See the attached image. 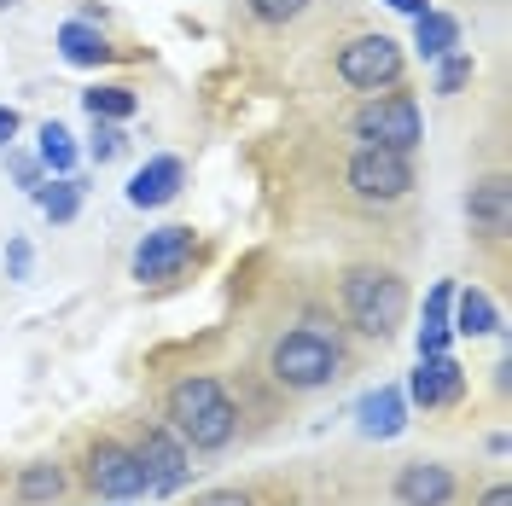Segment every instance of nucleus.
Wrapping results in <instances>:
<instances>
[{"instance_id": "nucleus-24", "label": "nucleus", "mask_w": 512, "mask_h": 506, "mask_svg": "<svg viewBox=\"0 0 512 506\" xmlns=\"http://www.w3.org/2000/svg\"><path fill=\"white\" fill-rule=\"evenodd\" d=\"M123 146H128L123 128H117V123H99V117H94V134H88V158H94V163H111V158H123Z\"/></svg>"}, {"instance_id": "nucleus-9", "label": "nucleus", "mask_w": 512, "mask_h": 506, "mask_svg": "<svg viewBox=\"0 0 512 506\" xmlns=\"http://www.w3.org/2000/svg\"><path fill=\"white\" fill-rule=\"evenodd\" d=\"M192 251H198L192 227H158V233H146V239L134 245V280H140V285L181 280V274H187V262H192Z\"/></svg>"}, {"instance_id": "nucleus-19", "label": "nucleus", "mask_w": 512, "mask_h": 506, "mask_svg": "<svg viewBox=\"0 0 512 506\" xmlns=\"http://www.w3.org/2000/svg\"><path fill=\"white\" fill-rule=\"evenodd\" d=\"M82 105H88V117H99V123H128V117L140 111L134 88H123V82H99V88H88Z\"/></svg>"}, {"instance_id": "nucleus-8", "label": "nucleus", "mask_w": 512, "mask_h": 506, "mask_svg": "<svg viewBox=\"0 0 512 506\" xmlns=\"http://www.w3.org/2000/svg\"><path fill=\"white\" fill-rule=\"evenodd\" d=\"M128 448H134V460H140V472H146V489L175 495V489L187 483V443H181L169 425H140Z\"/></svg>"}, {"instance_id": "nucleus-15", "label": "nucleus", "mask_w": 512, "mask_h": 506, "mask_svg": "<svg viewBox=\"0 0 512 506\" xmlns=\"http://www.w3.org/2000/svg\"><path fill=\"white\" fill-rule=\"evenodd\" d=\"M355 419H361V437L390 443V437H402V425H408V396H402L396 384H379V390H367V396H361Z\"/></svg>"}, {"instance_id": "nucleus-3", "label": "nucleus", "mask_w": 512, "mask_h": 506, "mask_svg": "<svg viewBox=\"0 0 512 506\" xmlns=\"http://www.w3.org/2000/svg\"><path fill=\"white\" fill-rule=\"evenodd\" d=\"M338 309L350 320V332L390 344L408 320V280L384 262H350L338 274Z\"/></svg>"}, {"instance_id": "nucleus-7", "label": "nucleus", "mask_w": 512, "mask_h": 506, "mask_svg": "<svg viewBox=\"0 0 512 506\" xmlns=\"http://www.w3.org/2000/svg\"><path fill=\"white\" fill-rule=\"evenodd\" d=\"M82 489L99 501H134L146 495V472L134 460V448L117 437H88L82 443Z\"/></svg>"}, {"instance_id": "nucleus-13", "label": "nucleus", "mask_w": 512, "mask_h": 506, "mask_svg": "<svg viewBox=\"0 0 512 506\" xmlns=\"http://www.w3.org/2000/svg\"><path fill=\"white\" fill-rule=\"evenodd\" d=\"M187 187V163L181 158H152L134 169V181H128V204L134 210H163L169 198H181Z\"/></svg>"}, {"instance_id": "nucleus-11", "label": "nucleus", "mask_w": 512, "mask_h": 506, "mask_svg": "<svg viewBox=\"0 0 512 506\" xmlns=\"http://www.w3.org/2000/svg\"><path fill=\"white\" fill-rule=\"evenodd\" d=\"M454 472H448L443 460H408V466H396V477H390V501L396 506H448L454 501Z\"/></svg>"}, {"instance_id": "nucleus-28", "label": "nucleus", "mask_w": 512, "mask_h": 506, "mask_svg": "<svg viewBox=\"0 0 512 506\" xmlns=\"http://www.w3.org/2000/svg\"><path fill=\"white\" fill-rule=\"evenodd\" d=\"M12 274H18V280H24V274H30V245H24V239H18V245H12Z\"/></svg>"}, {"instance_id": "nucleus-20", "label": "nucleus", "mask_w": 512, "mask_h": 506, "mask_svg": "<svg viewBox=\"0 0 512 506\" xmlns=\"http://www.w3.org/2000/svg\"><path fill=\"white\" fill-rule=\"evenodd\" d=\"M35 198H41L47 222H76V210H82V187H76L70 175H59V181H47V187H35Z\"/></svg>"}, {"instance_id": "nucleus-22", "label": "nucleus", "mask_w": 512, "mask_h": 506, "mask_svg": "<svg viewBox=\"0 0 512 506\" xmlns=\"http://www.w3.org/2000/svg\"><path fill=\"white\" fill-rule=\"evenodd\" d=\"M309 6H315V0H245V12H251L262 30H286V24H297Z\"/></svg>"}, {"instance_id": "nucleus-27", "label": "nucleus", "mask_w": 512, "mask_h": 506, "mask_svg": "<svg viewBox=\"0 0 512 506\" xmlns=\"http://www.w3.org/2000/svg\"><path fill=\"white\" fill-rule=\"evenodd\" d=\"M12 134H18V111L0 105V146H12Z\"/></svg>"}, {"instance_id": "nucleus-23", "label": "nucleus", "mask_w": 512, "mask_h": 506, "mask_svg": "<svg viewBox=\"0 0 512 506\" xmlns=\"http://www.w3.org/2000/svg\"><path fill=\"white\" fill-rule=\"evenodd\" d=\"M472 70H478V64H472V53H460V47H454V53H443V59H437V94H460V88L472 82Z\"/></svg>"}, {"instance_id": "nucleus-25", "label": "nucleus", "mask_w": 512, "mask_h": 506, "mask_svg": "<svg viewBox=\"0 0 512 506\" xmlns=\"http://www.w3.org/2000/svg\"><path fill=\"white\" fill-rule=\"evenodd\" d=\"M192 506H256V495L251 489H204Z\"/></svg>"}, {"instance_id": "nucleus-5", "label": "nucleus", "mask_w": 512, "mask_h": 506, "mask_svg": "<svg viewBox=\"0 0 512 506\" xmlns=\"http://www.w3.org/2000/svg\"><path fill=\"white\" fill-rule=\"evenodd\" d=\"M338 82L355 88V94H384V88H402V70H408V53H402V41L384 30H361L350 35L344 47H338Z\"/></svg>"}, {"instance_id": "nucleus-17", "label": "nucleus", "mask_w": 512, "mask_h": 506, "mask_svg": "<svg viewBox=\"0 0 512 506\" xmlns=\"http://www.w3.org/2000/svg\"><path fill=\"white\" fill-rule=\"evenodd\" d=\"M448 309H454V332H460V338H489V332H501V309L489 303V291H478V285H472V291H454Z\"/></svg>"}, {"instance_id": "nucleus-14", "label": "nucleus", "mask_w": 512, "mask_h": 506, "mask_svg": "<svg viewBox=\"0 0 512 506\" xmlns=\"http://www.w3.org/2000/svg\"><path fill=\"white\" fill-rule=\"evenodd\" d=\"M70 466L64 460H30L24 472H18V483H12V495H18V506H59L70 501Z\"/></svg>"}, {"instance_id": "nucleus-18", "label": "nucleus", "mask_w": 512, "mask_h": 506, "mask_svg": "<svg viewBox=\"0 0 512 506\" xmlns=\"http://www.w3.org/2000/svg\"><path fill=\"white\" fill-rule=\"evenodd\" d=\"M460 47V18H448V12H419L414 18V53L419 59H443V53H454Z\"/></svg>"}, {"instance_id": "nucleus-4", "label": "nucleus", "mask_w": 512, "mask_h": 506, "mask_svg": "<svg viewBox=\"0 0 512 506\" xmlns=\"http://www.w3.org/2000/svg\"><path fill=\"white\" fill-rule=\"evenodd\" d=\"M350 134L361 146H384V152H408L414 158L425 140V111L414 94L384 88V94H361V105L350 111Z\"/></svg>"}, {"instance_id": "nucleus-12", "label": "nucleus", "mask_w": 512, "mask_h": 506, "mask_svg": "<svg viewBox=\"0 0 512 506\" xmlns=\"http://www.w3.org/2000/svg\"><path fill=\"white\" fill-rule=\"evenodd\" d=\"M408 396H414L419 408H460V402H466V373H460V361H448V355H419L414 379H408Z\"/></svg>"}, {"instance_id": "nucleus-2", "label": "nucleus", "mask_w": 512, "mask_h": 506, "mask_svg": "<svg viewBox=\"0 0 512 506\" xmlns=\"http://www.w3.org/2000/svg\"><path fill=\"white\" fill-rule=\"evenodd\" d=\"M350 355H344V338L326 332L320 320H303V326H286L274 344H268V384L286 390V396H315L326 384L344 379Z\"/></svg>"}, {"instance_id": "nucleus-29", "label": "nucleus", "mask_w": 512, "mask_h": 506, "mask_svg": "<svg viewBox=\"0 0 512 506\" xmlns=\"http://www.w3.org/2000/svg\"><path fill=\"white\" fill-rule=\"evenodd\" d=\"M12 175H18V181L35 192V158H12Z\"/></svg>"}, {"instance_id": "nucleus-21", "label": "nucleus", "mask_w": 512, "mask_h": 506, "mask_svg": "<svg viewBox=\"0 0 512 506\" xmlns=\"http://www.w3.org/2000/svg\"><path fill=\"white\" fill-rule=\"evenodd\" d=\"M35 140H41V163H47L53 175H70V169H76V140H70L64 123H41Z\"/></svg>"}, {"instance_id": "nucleus-1", "label": "nucleus", "mask_w": 512, "mask_h": 506, "mask_svg": "<svg viewBox=\"0 0 512 506\" xmlns=\"http://www.w3.org/2000/svg\"><path fill=\"white\" fill-rule=\"evenodd\" d=\"M239 402L227 396V384L216 373H187L163 390V425L198 454H222L239 437Z\"/></svg>"}, {"instance_id": "nucleus-6", "label": "nucleus", "mask_w": 512, "mask_h": 506, "mask_svg": "<svg viewBox=\"0 0 512 506\" xmlns=\"http://www.w3.org/2000/svg\"><path fill=\"white\" fill-rule=\"evenodd\" d=\"M344 187H350V198H361V204H402L408 192L419 187V169L408 152H384V146H355L350 163H344Z\"/></svg>"}, {"instance_id": "nucleus-26", "label": "nucleus", "mask_w": 512, "mask_h": 506, "mask_svg": "<svg viewBox=\"0 0 512 506\" xmlns=\"http://www.w3.org/2000/svg\"><path fill=\"white\" fill-rule=\"evenodd\" d=\"M478 506H512V489L507 483H489V489L478 495Z\"/></svg>"}, {"instance_id": "nucleus-10", "label": "nucleus", "mask_w": 512, "mask_h": 506, "mask_svg": "<svg viewBox=\"0 0 512 506\" xmlns=\"http://www.w3.org/2000/svg\"><path fill=\"white\" fill-rule=\"evenodd\" d=\"M466 222H472V233H478L483 245H501L512 233V187L507 175H483V181H472L466 187Z\"/></svg>"}, {"instance_id": "nucleus-31", "label": "nucleus", "mask_w": 512, "mask_h": 506, "mask_svg": "<svg viewBox=\"0 0 512 506\" xmlns=\"http://www.w3.org/2000/svg\"><path fill=\"white\" fill-rule=\"evenodd\" d=\"M6 6H18V0H0V12H6Z\"/></svg>"}, {"instance_id": "nucleus-30", "label": "nucleus", "mask_w": 512, "mask_h": 506, "mask_svg": "<svg viewBox=\"0 0 512 506\" xmlns=\"http://www.w3.org/2000/svg\"><path fill=\"white\" fill-rule=\"evenodd\" d=\"M396 12H408V18H419V12H431V0H390Z\"/></svg>"}, {"instance_id": "nucleus-16", "label": "nucleus", "mask_w": 512, "mask_h": 506, "mask_svg": "<svg viewBox=\"0 0 512 506\" xmlns=\"http://www.w3.org/2000/svg\"><path fill=\"white\" fill-rule=\"evenodd\" d=\"M59 53H64V64H76V70H94V64H105L117 47L105 41V30L99 24H88V18H70L59 30Z\"/></svg>"}]
</instances>
